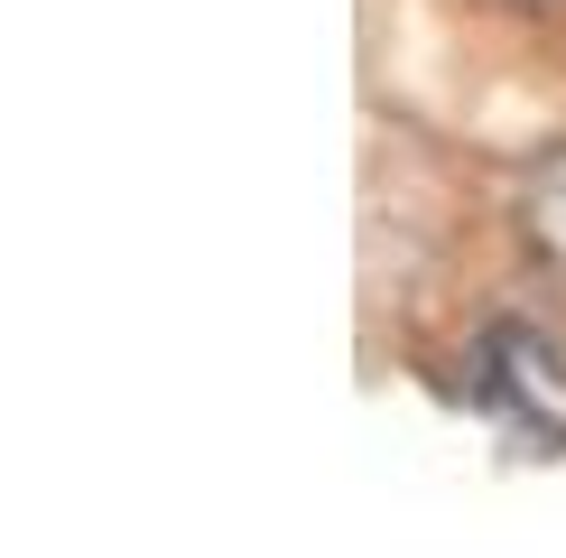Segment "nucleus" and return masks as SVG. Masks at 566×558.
<instances>
[{"instance_id": "f257e3e1", "label": "nucleus", "mask_w": 566, "mask_h": 558, "mask_svg": "<svg viewBox=\"0 0 566 558\" xmlns=\"http://www.w3.org/2000/svg\"><path fill=\"white\" fill-rule=\"evenodd\" d=\"M530 232H538L548 251H566V158H557V168L530 186Z\"/></svg>"}]
</instances>
